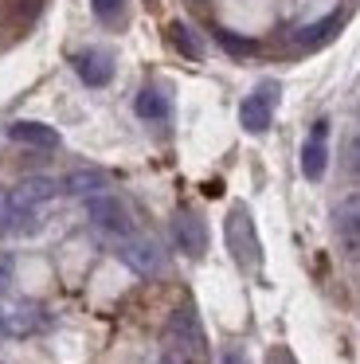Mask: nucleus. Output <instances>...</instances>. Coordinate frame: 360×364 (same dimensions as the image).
I'll list each match as a JSON object with an SVG mask.
<instances>
[{
    "instance_id": "9d476101",
    "label": "nucleus",
    "mask_w": 360,
    "mask_h": 364,
    "mask_svg": "<svg viewBox=\"0 0 360 364\" xmlns=\"http://www.w3.org/2000/svg\"><path fill=\"white\" fill-rule=\"evenodd\" d=\"M329 168V149H325V137H309L302 145V176L305 181H321Z\"/></svg>"
},
{
    "instance_id": "423d86ee",
    "label": "nucleus",
    "mask_w": 360,
    "mask_h": 364,
    "mask_svg": "<svg viewBox=\"0 0 360 364\" xmlns=\"http://www.w3.org/2000/svg\"><path fill=\"white\" fill-rule=\"evenodd\" d=\"M70 67H75V75L86 82V87H110V82H114V59H110L106 51H98V48L78 51V55L70 59Z\"/></svg>"
},
{
    "instance_id": "dca6fc26",
    "label": "nucleus",
    "mask_w": 360,
    "mask_h": 364,
    "mask_svg": "<svg viewBox=\"0 0 360 364\" xmlns=\"http://www.w3.org/2000/svg\"><path fill=\"white\" fill-rule=\"evenodd\" d=\"M0 231H12V196L0 192Z\"/></svg>"
},
{
    "instance_id": "f257e3e1",
    "label": "nucleus",
    "mask_w": 360,
    "mask_h": 364,
    "mask_svg": "<svg viewBox=\"0 0 360 364\" xmlns=\"http://www.w3.org/2000/svg\"><path fill=\"white\" fill-rule=\"evenodd\" d=\"M169 345L180 360L188 364H203L208 360V337H203V325L196 317L192 306H176L169 317Z\"/></svg>"
},
{
    "instance_id": "f03ea898",
    "label": "nucleus",
    "mask_w": 360,
    "mask_h": 364,
    "mask_svg": "<svg viewBox=\"0 0 360 364\" xmlns=\"http://www.w3.org/2000/svg\"><path fill=\"white\" fill-rule=\"evenodd\" d=\"M86 212H90V223L98 231H106V235H117V239H129L133 235V215H129V208L122 204L117 196H94V200H86Z\"/></svg>"
},
{
    "instance_id": "4468645a",
    "label": "nucleus",
    "mask_w": 360,
    "mask_h": 364,
    "mask_svg": "<svg viewBox=\"0 0 360 364\" xmlns=\"http://www.w3.org/2000/svg\"><path fill=\"white\" fill-rule=\"evenodd\" d=\"M90 12L102 20V24H122V12H125V0H90Z\"/></svg>"
},
{
    "instance_id": "1a4fd4ad",
    "label": "nucleus",
    "mask_w": 360,
    "mask_h": 364,
    "mask_svg": "<svg viewBox=\"0 0 360 364\" xmlns=\"http://www.w3.org/2000/svg\"><path fill=\"white\" fill-rule=\"evenodd\" d=\"M59 188H63V192H70V196H86V200H94V196H102V188H106V173H98V168H75V173L63 176Z\"/></svg>"
},
{
    "instance_id": "6e6552de",
    "label": "nucleus",
    "mask_w": 360,
    "mask_h": 364,
    "mask_svg": "<svg viewBox=\"0 0 360 364\" xmlns=\"http://www.w3.org/2000/svg\"><path fill=\"white\" fill-rule=\"evenodd\" d=\"M8 137L20 145H31V149H59V134L51 126H43V122H12Z\"/></svg>"
},
{
    "instance_id": "2eb2a0df",
    "label": "nucleus",
    "mask_w": 360,
    "mask_h": 364,
    "mask_svg": "<svg viewBox=\"0 0 360 364\" xmlns=\"http://www.w3.org/2000/svg\"><path fill=\"white\" fill-rule=\"evenodd\" d=\"M216 40H219V48L231 51V55H250V51H255V43H250V40H239V36L223 32V28H216Z\"/></svg>"
},
{
    "instance_id": "412c9836",
    "label": "nucleus",
    "mask_w": 360,
    "mask_h": 364,
    "mask_svg": "<svg viewBox=\"0 0 360 364\" xmlns=\"http://www.w3.org/2000/svg\"><path fill=\"white\" fill-rule=\"evenodd\" d=\"M145 4H157V0H145Z\"/></svg>"
},
{
    "instance_id": "9b49d317",
    "label": "nucleus",
    "mask_w": 360,
    "mask_h": 364,
    "mask_svg": "<svg viewBox=\"0 0 360 364\" xmlns=\"http://www.w3.org/2000/svg\"><path fill=\"white\" fill-rule=\"evenodd\" d=\"M133 110H137V118H145V122H164L172 106H169V95H161V90L145 87L137 98H133Z\"/></svg>"
},
{
    "instance_id": "f8f14e48",
    "label": "nucleus",
    "mask_w": 360,
    "mask_h": 364,
    "mask_svg": "<svg viewBox=\"0 0 360 364\" xmlns=\"http://www.w3.org/2000/svg\"><path fill=\"white\" fill-rule=\"evenodd\" d=\"M169 40H172V48H176L184 59H192V63H200V59H203L200 36H196L192 28L184 24V20H172V24H169Z\"/></svg>"
},
{
    "instance_id": "20e7f679",
    "label": "nucleus",
    "mask_w": 360,
    "mask_h": 364,
    "mask_svg": "<svg viewBox=\"0 0 360 364\" xmlns=\"http://www.w3.org/2000/svg\"><path fill=\"white\" fill-rule=\"evenodd\" d=\"M274 102H278V82H263L255 95L243 98L239 106V126L247 134H266L274 122Z\"/></svg>"
},
{
    "instance_id": "ddd939ff",
    "label": "nucleus",
    "mask_w": 360,
    "mask_h": 364,
    "mask_svg": "<svg viewBox=\"0 0 360 364\" xmlns=\"http://www.w3.org/2000/svg\"><path fill=\"white\" fill-rule=\"evenodd\" d=\"M341 24H344V16H341V12H333V16H325V20H317V24L302 28L297 43H302V48H317V43L333 40V36H337V28H341Z\"/></svg>"
},
{
    "instance_id": "39448f33",
    "label": "nucleus",
    "mask_w": 360,
    "mask_h": 364,
    "mask_svg": "<svg viewBox=\"0 0 360 364\" xmlns=\"http://www.w3.org/2000/svg\"><path fill=\"white\" fill-rule=\"evenodd\" d=\"M172 243H176L188 259H200V255L208 251V228H203L200 215L180 208L176 220H172Z\"/></svg>"
},
{
    "instance_id": "a211bd4d",
    "label": "nucleus",
    "mask_w": 360,
    "mask_h": 364,
    "mask_svg": "<svg viewBox=\"0 0 360 364\" xmlns=\"http://www.w3.org/2000/svg\"><path fill=\"white\" fill-rule=\"evenodd\" d=\"M8 282H12V255H0V294L8 290Z\"/></svg>"
},
{
    "instance_id": "0eeeda50",
    "label": "nucleus",
    "mask_w": 360,
    "mask_h": 364,
    "mask_svg": "<svg viewBox=\"0 0 360 364\" xmlns=\"http://www.w3.org/2000/svg\"><path fill=\"white\" fill-rule=\"evenodd\" d=\"M122 262L129 270H137V274H157L161 262H164V255H161V247H157L153 239H125Z\"/></svg>"
},
{
    "instance_id": "f3484780",
    "label": "nucleus",
    "mask_w": 360,
    "mask_h": 364,
    "mask_svg": "<svg viewBox=\"0 0 360 364\" xmlns=\"http://www.w3.org/2000/svg\"><path fill=\"white\" fill-rule=\"evenodd\" d=\"M219 364H250V360H247V353H243L239 345H231V348H223V356H219Z\"/></svg>"
},
{
    "instance_id": "6ab92c4d",
    "label": "nucleus",
    "mask_w": 360,
    "mask_h": 364,
    "mask_svg": "<svg viewBox=\"0 0 360 364\" xmlns=\"http://www.w3.org/2000/svg\"><path fill=\"white\" fill-rule=\"evenodd\" d=\"M349 168L360 176V137H352V141H349Z\"/></svg>"
},
{
    "instance_id": "aec40b11",
    "label": "nucleus",
    "mask_w": 360,
    "mask_h": 364,
    "mask_svg": "<svg viewBox=\"0 0 360 364\" xmlns=\"http://www.w3.org/2000/svg\"><path fill=\"white\" fill-rule=\"evenodd\" d=\"M161 364H176V356H161Z\"/></svg>"
},
{
    "instance_id": "7ed1b4c3",
    "label": "nucleus",
    "mask_w": 360,
    "mask_h": 364,
    "mask_svg": "<svg viewBox=\"0 0 360 364\" xmlns=\"http://www.w3.org/2000/svg\"><path fill=\"white\" fill-rule=\"evenodd\" d=\"M227 247H231L239 267L250 270L258 262V235H255V223H250L247 208H231V215H227Z\"/></svg>"
}]
</instances>
